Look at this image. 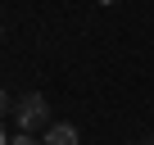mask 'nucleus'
<instances>
[{
	"instance_id": "f257e3e1",
	"label": "nucleus",
	"mask_w": 154,
	"mask_h": 145,
	"mask_svg": "<svg viewBox=\"0 0 154 145\" xmlns=\"http://www.w3.org/2000/svg\"><path fill=\"white\" fill-rule=\"evenodd\" d=\"M14 113H18V127H23V131H32V127H45V122H50V104H45V95H41V91H27V95L14 104Z\"/></svg>"
},
{
	"instance_id": "f03ea898",
	"label": "nucleus",
	"mask_w": 154,
	"mask_h": 145,
	"mask_svg": "<svg viewBox=\"0 0 154 145\" xmlns=\"http://www.w3.org/2000/svg\"><path fill=\"white\" fill-rule=\"evenodd\" d=\"M82 136H77V127L72 122H50L45 127V145H77Z\"/></svg>"
},
{
	"instance_id": "7ed1b4c3",
	"label": "nucleus",
	"mask_w": 154,
	"mask_h": 145,
	"mask_svg": "<svg viewBox=\"0 0 154 145\" xmlns=\"http://www.w3.org/2000/svg\"><path fill=\"white\" fill-rule=\"evenodd\" d=\"M9 145H45V140H36V136H32V131H18V136H14V140H9Z\"/></svg>"
},
{
	"instance_id": "20e7f679",
	"label": "nucleus",
	"mask_w": 154,
	"mask_h": 145,
	"mask_svg": "<svg viewBox=\"0 0 154 145\" xmlns=\"http://www.w3.org/2000/svg\"><path fill=\"white\" fill-rule=\"evenodd\" d=\"M0 113H9V95L5 91H0Z\"/></svg>"
},
{
	"instance_id": "39448f33",
	"label": "nucleus",
	"mask_w": 154,
	"mask_h": 145,
	"mask_svg": "<svg viewBox=\"0 0 154 145\" xmlns=\"http://www.w3.org/2000/svg\"><path fill=\"white\" fill-rule=\"evenodd\" d=\"M0 145H9V136H5V122H0Z\"/></svg>"
},
{
	"instance_id": "423d86ee",
	"label": "nucleus",
	"mask_w": 154,
	"mask_h": 145,
	"mask_svg": "<svg viewBox=\"0 0 154 145\" xmlns=\"http://www.w3.org/2000/svg\"><path fill=\"white\" fill-rule=\"evenodd\" d=\"M100 5H118V0H100Z\"/></svg>"
}]
</instances>
